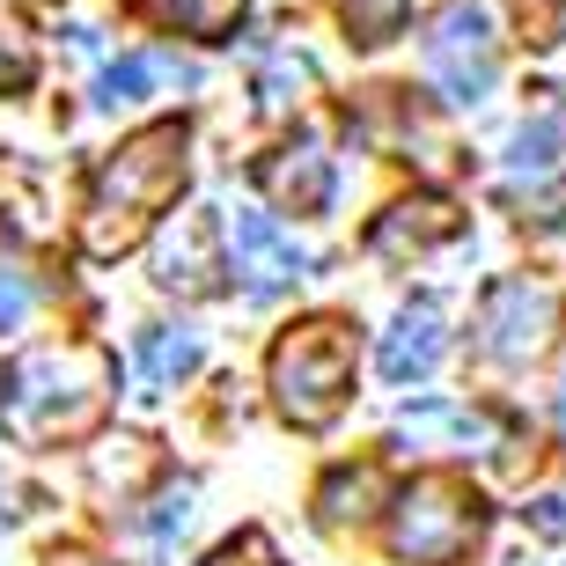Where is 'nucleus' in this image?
Here are the masks:
<instances>
[{
  "label": "nucleus",
  "mask_w": 566,
  "mask_h": 566,
  "mask_svg": "<svg viewBox=\"0 0 566 566\" xmlns=\"http://www.w3.org/2000/svg\"><path fill=\"white\" fill-rule=\"evenodd\" d=\"M199 360H207V346H199L191 324H147V332L133 338V376H140L147 390H177V382H191Z\"/></svg>",
  "instance_id": "nucleus-13"
},
{
  "label": "nucleus",
  "mask_w": 566,
  "mask_h": 566,
  "mask_svg": "<svg viewBox=\"0 0 566 566\" xmlns=\"http://www.w3.org/2000/svg\"><path fill=\"white\" fill-rule=\"evenodd\" d=\"M191 515H199V485L185 479V485H163V493H155V501H147L133 523H140V537H147L155 552H169V545L191 530Z\"/></svg>",
  "instance_id": "nucleus-19"
},
{
  "label": "nucleus",
  "mask_w": 566,
  "mask_h": 566,
  "mask_svg": "<svg viewBox=\"0 0 566 566\" xmlns=\"http://www.w3.org/2000/svg\"><path fill=\"white\" fill-rule=\"evenodd\" d=\"M30 82H38V60H30L22 30H8V22H0V96H22Z\"/></svg>",
  "instance_id": "nucleus-21"
},
{
  "label": "nucleus",
  "mask_w": 566,
  "mask_h": 566,
  "mask_svg": "<svg viewBox=\"0 0 566 566\" xmlns=\"http://www.w3.org/2000/svg\"><path fill=\"white\" fill-rule=\"evenodd\" d=\"M485 493L457 471H420L390 493V552L405 566H463L485 545Z\"/></svg>",
  "instance_id": "nucleus-4"
},
{
  "label": "nucleus",
  "mask_w": 566,
  "mask_h": 566,
  "mask_svg": "<svg viewBox=\"0 0 566 566\" xmlns=\"http://www.w3.org/2000/svg\"><path fill=\"white\" fill-rule=\"evenodd\" d=\"M243 8L251 0H155V22H163L169 38H191V44H229Z\"/></svg>",
  "instance_id": "nucleus-15"
},
{
  "label": "nucleus",
  "mask_w": 566,
  "mask_h": 566,
  "mask_svg": "<svg viewBox=\"0 0 566 566\" xmlns=\"http://www.w3.org/2000/svg\"><path fill=\"white\" fill-rule=\"evenodd\" d=\"M155 82L191 88L199 74H191V66H177V60H163V52H126V60H111L104 74H96V111H133V104H147V96H155Z\"/></svg>",
  "instance_id": "nucleus-14"
},
{
  "label": "nucleus",
  "mask_w": 566,
  "mask_h": 566,
  "mask_svg": "<svg viewBox=\"0 0 566 566\" xmlns=\"http://www.w3.org/2000/svg\"><path fill=\"white\" fill-rule=\"evenodd\" d=\"M221 273H229V258H221V213H177L155 243V287L163 294H185V302H207L221 294Z\"/></svg>",
  "instance_id": "nucleus-8"
},
{
  "label": "nucleus",
  "mask_w": 566,
  "mask_h": 566,
  "mask_svg": "<svg viewBox=\"0 0 566 566\" xmlns=\"http://www.w3.org/2000/svg\"><path fill=\"white\" fill-rule=\"evenodd\" d=\"M302 88H310V60H302V52H280V60L258 74V111H265V118H280Z\"/></svg>",
  "instance_id": "nucleus-20"
},
{
  "label": "nucleus",
  "mask_w": 566,
  "mask_h": 566,
  "mask_svg": "<svg viewBox=\"0 0 566 566\" xmlns=\"http://www.w3.org/2000/svg\"><path fill=\"white\" fill-rule=\"evenodd\" d=\"M354 368H360V338L346 316H302L287 332L273 338V354H265V390H273L280 420L316 434V427H332L354 398Z\"/></svg>",
  "instance_id": "nucleus-3"
},
{
  "label": "nucleus",
  "mask_w": 566,
  "mask_h": 566,
  "mask_svg": "<svg viewBox=\"0 0 566 566\" xmlns=\"http://www.w3.org/2000/svg\"><path fill=\"white\" fill-rule=\"evenodd\" d=\"M376 501H382V471L376 463H338L332 479H324V493H316V515H324L332 530H346V523H368Z\"/></svg>",
  "instance_id": "nucleus-16"
},
{
  "label": "nucleus",
  "mask_w": 566,
  "mask_h": 566,
  "mask_svg": "<svg viewBox=\"0 0 566 566\" xmlns=\"http://www.w3.org/2000/svg\"><path fill=\"white\" fill-rule=\"evenodd\" d=\"M537 229L566 235V177H552V191H545V199H537Z\"/></svg>",
  "instance_id": "nucleus-24"
},
{
  "label": "nucleus",
  "mask_w": 566,
  "mask_h": 566,
  "mask_svg": "<svg viewBox=\"0 0 566 566\" xmlns=\"http://www.w3.org/2000/svg\"><path fill=\"white\" fill-rule=\"evenodd\" d=\"M427 88H434L441 104H485L493 82H501V8L493 0H449L427 30Z\"/></svg>",
  "instance_id": "nucleus-5"
},
{
  "label": "nucleus",
  "mask_w": 566,
  "mask_h": 566,
  "mask_svg": "<svg viewBox=\"0 0 566 566\" xmlns=\"http://www.w3.org/2000/svg\"><path fill=\"white\" fill-rule=\"evenodd\" d=\"M463 235V213L449 207V199H434V191H412V199H398V207L376 213V229H368V251L376 258H427L441 251V243H457Z\"/></svg>",
  "instance_id": "nucleus-11"
},
{
  "label": "nucleus",
  "mask_w": 566,
  "mask_h": 566,
  "mask_svg": "<svg viewBox=\"0 0 566 566\" xmlns=\"http://www.w3.org/2000/svg\"><path fill=\"white\" fill-rule=\"evenodd\" d=\"M258 191L273 199V213H302V221H316V213H332L338 169H332V155H324L316 133H294L287 147H273V155L258 163Z\"/></svg>",
  "instance_id": "nucleus-9"
},
{
  "label": "nucleus",
  "mask_w": 566,
  "mask_h": 566,
  "mask_svg": "<svg viewBox=\"0 0 566 566\" xmlns=\"http://www.w3.org/2000/svg\"><path fill=\"white\" fill-rule=\"evenodd\" d=\"M390 441L398 449H449V457H493L501 449V427L485 420V412H471V405H420V412H405L398 427H390Z\"/></svg>",
  "instance_id": "nucleus-12"
},
{
  "label": "nucleus",
  "mask_w": 566,
  "mask_h": 566,
  "mask_svg": "<svg viewBox=\"0 0 566 566\" xmlns=\"http://www.w3.org/2000/svg\"><path fill=\"white\" fill-rule=\"evenodd\" d=\"M52 566H111V559H88V552H52Z\"/></svg>",
  "instance_id": "nucleus-25"
},
{
  "label": "nucleus",
  "mask_w": 566,
  "mask_h": 566,
  "mask_svg": "<svg viewBox=\"0 0 566 566\" xmlns=\"http://www.w3.org/2000/svg\"><path fill=\"white\" fill-rule=\"evenodd\" d=\"M111 390H118V360L104 346H30V354L0 376V427L15 441H82L88 427L111 412Z\"/></svg>",
  "instance_id": "nucleus-2"
},
{
  "label": "nucleus",
  "mask_w": 566,
  "mask_h": 566,
  "mask_svg": "<svg viewBox=\"0 0 566 566\" xmlns=\"http://www.w3.org/2000/svg\"><path fill=\"white\" fill-rule=\"evenodd\" d=\"M449 360V310H441L434 294H412L398 316H390V332H382V346H376V368H382V382H427Z\"/></svg>",
  "instance_id": "nucleus-10"
},
{
  "label": "nucleus",
  "mask_w": 566,
  "mask_h": 566,
  "mask_svg": "<svg viewBox=\"0 0 566 566\" xmlns=\"http://www.w3.org/2000/svg\"><path fill=\"white\" fill-rule=\"evenodd\" d=\"M185 177H191V126L185 118H155V126L126 133V140L96 163V177H88L82 251L96 258V265L140 251V235L177 207Z\"/></svg>",
  "instance_id": "nucleus-1"
},
{
  "label": "nucleus",
  "mask_w": 566,
  "mask_h": 566,
  "mask_svg": "<svg viewBox=\"0 0 566 566\" xmlns=\"http://www.w3.org/2000/svg\"><path fill=\"white\" fill-rule=\"evenodd\" d=\"M559 147H566V126L559 118H523V126L507 133V177H552L559 169Z\"/></svg>",
  "instance_id": "nucleus-18"
},
{
  "label": "nucleus",
  "mask_w": 566,
  "mask_h": 566,
  "mask_svg": "<svg viewBox=\"0 0 566 566\" xmlns=\"http://www.w3.org/2000/svg\"><path fill=\"white\" fill-rule=\"evenodd\" d=\"M207 566H280V552L258 537V530H243V537H229L221 552H207Z\"/></svg>",
  "instance_id": "nucleus-23"
},
{
  "label": "nucleus",
  "mask_w": 566,
  "mask_h": 566,
  "mask_svg": "<svg viewBox=\"0 0 566 566\" xmlns=\"http://www.w3.org/2000/svg\"><path fill=\"white\" fill-rule=\"evenodd\" d=\"M559 332V294L530 273H501L479 294V316H471V346H479L493 368H523L537 360Z\"/></svg>",
  "instance_id": "nucleus-6"
},
{
  "label": "nucleus",
  "mask_w": 566,
  "mask_h": 566,
  "mask_svg": "<svg viewBox=\"0 0 566 566\" xmlns=\"http://www.w3.org/2000/svg\"><path fill=\"white\" fill-rule=\"evenodd\" d=\"M30 310H38V287H30V273L0 258V332H22V316H30Z\"/></svg>",
  "instance_id": "nucleus-22"
},
{
  "label": "nucleus",
  "mask_w": 566,
  "mask_h": 566,
  "mask_svg": "<svg viewBox=\"0 0 566 566\" xmlns=\"http://www.w3.org/2000/svg\"><path fill=\"white\" fill-rule=\"evenodd\" d=\"M338 22H346V38H354L360 52H382V44L405 38L412 0H338Z\"/></svg>",
  "instance_id": "nucleus-17"
},
{
  "label": "nucleus",
  "mask_w": 566,
  "mask_h": 566,
  "mask_svg": "<svg viewBox=\"0 0 566 566\" xmlns=\"http://www.w3.org/2000/svg\"><path fill=\"white\" fill-rule=\"evenodd\" d=\"M221 258H229L235 287L251 294V302H273V294H287L294 280H310V251H302L294 229L280 221V213H265V207L221 213Z\"/></svg>",
  "instance_id": "nucleus-7"
}]
</instances>
